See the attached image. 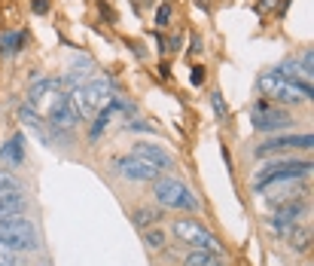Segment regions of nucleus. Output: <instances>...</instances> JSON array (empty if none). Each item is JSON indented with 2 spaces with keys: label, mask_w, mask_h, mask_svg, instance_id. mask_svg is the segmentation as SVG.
Listing matches in <instances>:
<instances>
[{
  "label": "nucleus",
  "mask_w": 314,
  "mask_h": 266,
  "mask_svg": "<svg viewBox=\"0 0 314 266\" xmlns=\"http://www.w3.org/2000/svg\"><path fill=\"white\" fill-rule=\"evenodd\" d=\"M0 242L10 245L13 251H37V248H40L37 226L25 214H7V217H0Z\"/></svg>",
  "instance_id": "1"
},
{
  "label": "nucleus",
  "mask_w": 314,
  "mask_h": 266,
  "mask_svg": "<svg viewBox=\"0 0 314 266\" xmlns=\"http://www.w3.org/2000/svg\"><path fill=\"white\" fill-rule=\"evenodd\" d=\"M259 89H262V95H268V101H284V104H302V101L314 98V89L290 83L281 70H265L259 77Z\"/></svg>",
  "instance_id": "2"
},
{
  "label": "nucleus",
  "mask_w": 314,
  "mask_h": 266,
  "mask_svg": "<svg viewBox=\"0 0 314 266\" xmlns=\"http://www.w3.org/2000/svg\"><path fill=\"white\" fill-rule=\"evenodd\" d=\"M64 98H67V92H64V83L61 80H40V83H34L28 89V107L40 110L49 123L61 113Z\"/></svg>",
  "instance_id": "3"
},
{
  "label": "nucleus",
  "mask_w": 314,
  "mask_h": 266,
  "mask_svg": "<svg viewBox=\"0 0 314 266\" xmlns=\"http://www.w3.org/2000/svg\"><path fill=\"white\" fill-rule=\"evenodd\" d=\"M152 196L159 205L165 208H174V211H195L199 208V199L189 193V187L177 178H155V190Z\"/></svg>",
  "instance_id": "4"
},
{
  "label": "nucleus",
  "mask_w": 314,
  "mask_h": 266,
  "mask_svg": "<svg viewBox=\"0 0 314 266\" xmlns=\"http://www.w3.org/2000/svg\"><path fill=\"white\" fill-rule=\"evenodd\" d=\"M311 171V162L305 159H278V162H268L256 171L253 178V187H256V193H262V190L268 184H278V181H299Z\"/></svg>",
  "instance_id": "5"
},
{
  "label": "nucleus",
  "mask_w": 314,
  "mask_h": 266,
  "mask_svg": "<svg viewBox=\"0 0 314 266\" xmlns=\"http://www.w3.org/2000/svg\"><path fill=\"white\" fill-rule=\"evenodd\" d=\"M174 239L189 245L192 251H208V254H220L223 245L217 242V236L211 230H205V226L199 220H192V217H180L174 220Z\"/></svg>",
  "instance_id": "6"
},
{
  "label": "nucleus",
  "mask_w": 314,
  "mask_h": 266,
  "mask_svg": "<svg viewBox=\"0 0 314 266\" xmlns=\"http://www.w3.org/2000/svg\"><path fill=\"white\" fill-rule=\"evenodd\" d=\"M250 120H253V129H259V132H278V129H287L293 123L290 120V110L278 107V104L268 101V98H262V101L253 104Z\"/></svg>",
  "instance_id": "7"
},
{
  "label": "nucleus",
  "mask_w": 314,
  "mask_h": 266,
  "mask_svg": "<svg viewBox=\"0 0 314 266\" xmlns=\"http://www.w3.org/2000/svg\"><path fill=\"white\" fill-rule=\"evenodd\" d=\"M311 144H314L311 135H274V138H268L265 144L256 147V153L265 156L271 150H311Z\"/></svg>",
  "instance_id": "8"
},
{
  "label": "nucleus",
  "mask_w": 314,
  "mask_h": 266,
  "mask_svg": "<svg viewBox=\"0 0 314 266\" xmlns=\"http://www.w3.org/2000/svg\"><path fill=\"white\" fill-rule=\"evenodd\" d=\"M86 89V98H89V104H92V110H104V107H110L113 101H116V92H113V83H110V77H95L89 86H83Z\"/></svg>",
  "instance_id": "9"
},
{
  "label": "nucleus",
  "mask_w": 314,
  "mask_h": 266,
  "mask_svg": "<svg viewBox=\"0 0 314 266\" xmlns=\"http://www.w3.org/2000/svg\"><path fill=\"white\" fill-rule=\"evenodd\" d=\"M116 171L125 174L128 181H155V178H159V168L146 165V162H143V159H137V156L116 159Z\"/></svg>",
  "instance_id": "10"
},
{
  "label": "nucleus",
  "mask_w": 314,
  "mask_h": 266,
  "mask_svg": "<svg viewBox=\"0 0 314 266\" xmlns=\"http://www.w3.org/2000/svg\"><path fill=\"white\" fill-rule=\"evenodd\" d=\"M131 156H137V159H143L146 165H152V168H171V156L165 153V150L159 147V144H149V141H143V144H134V150H131Z\"/></svg>",
  "instance_id": "11"
},
{
  "label": "nucleus",
  "mask_w": 314,
  "mask_h": 266,
  "mask_svg": "<svg viewBox=\"0 0 314 266\" xmlns=\"http://www.w3.org/2000/svg\"><path fill=\"white\" fill-rule=\"evenodd\" d=\"M305 214V205L296 199V202H287V205H278V214L271 217V223H274V230L278 233H290L293 226L299 223V217Z\"/></svg>",
  "instance_id": "12"
},
{
  "label": "nucleus",
  "mask_w": 314,
  "mask_h": 266,
  "mask_svg": "<svg viewBox=\"0 0 314 266\" xmlns=\"http://www.w3.org/2000/svg\"><path fill=\"white\" fill-rule=\"evenodd\" d=\"M19 120H22V123H25V126H28V129L37 135V138H43V141H52V138H49V132H46V126H43V117H40V113H37L34 107L22 104V107H19Z\"/></svg>",
  "instance_id": "13"
},
{
  "label": "nucleus",
  "mask_w": 314,
  "mask_h": 266,
  "mask_svg": "<svg viewBox=\"0 0 314 266\" xmlns=\"http://www.w3.org/2000/svg\"><path fill=\"white\" fill-rule=\"evenodd\" d=\"M25 43H28V34L25 31H16V34H0V55H16V52H22L25 49Z\"/></svg>",
  "instance_id": "14"
},
{
  "label": "nucleus",
  "mask_w": 314,
  "mask_h": 266,
  "mask_svg": "<svg viewBox=\"0 0 314 266\" xmlns=\"http://www.w3.org/2000/svg\"><path fill=\"white\" fill-rule=\"evenodd\" d=\"M22 208H25V196L19 193V190H4V193H0V217L19 214Z\"/></svg>",
  "instance_id": "15"
},
{
  "label": "nucleus",
  "mask_w": 314,
  "mask_h": 266,
  "mask_svg": "<svg viewBox=\"0 0 314 266\" xmlns=\"http://www.w3.org/2000/svg\"><path fill=\"white\" fill-rule=\"evenodd\" d=\"M22 147H25V138L16 135L10 144H4V150H0V159H4V162H13V165H22V159H25Z\"/></svg>",
  "instance_id": "16"
},
{
  "label": "nucleus",
  "mask_w": 314,
  "mask_h": 266,
  "mask_svg": "<svg viewBox=\"0 0 314 266\" xmlns=\"http://www.w3.org/2000/svg\"><path fill=\"white\" fill-rule=\"evenodd\" d=\"M183 266H217V254H208V251H189Z\"/></svg>",
  "instance_id": "17"
},
{
  "label": "nucleus",
  "mask_w": 314,
  "mask_h": 266,
  "mask_svg": "<svg viewBox=\"0 0 314 266\" xmlns=\"http://www.w3.org/2000/svg\"><path fill=\"white\" fill-rule=\"evenodd\" d=\"M143 245H146V251H162V248H165V233L152 226V230L143 233Z\"/></svg>",
  "instance_id": "18"
},
{
  "label": "nucleus",
  "mask_w": 314,
  "mask_h": 266,
  "mask_svg": "<svg viewBox=\"0 0 314 266\" xmlns=\"http://www.w3.org/2000/svg\"><path fill=\"white\" fill-rule=\"evenodd\" d=\"M131 220H134V226H140V230H143L146 223H155V220H159V211H152V208H137Z\"/></svg>",
  "instance_id": "19"
},
{
  "label": "nucleus",
  "mask_w": 314,
  "mask_h": 266,
  "mask_svg": "<svg viewBox=\"0 0 314 266\" xmlns=\"http://www.w3.org/2000/svg\"><path fill=\"white\" fill-rule=\"evenodd\" d=\"M211 104H214V113H217L220 120H223L226 113H229V107H226V98H223L220 92H211Z\"/></svg>",
  "instance_id": "20"
},
{
  "label": "nucleus",
  "mask_w": 314,
  "mask_h": 266,
  "mask_svg": "<svg viewBox=\"0 0 314 266\" xmlns=\"http://www.w3.org/2000/svg\"><path fill=\"white\" fill-rule=\"evenodd\" d=\"M0 266H16V251L0 242Z\"/></svg>",
  "instance_id": "21"
},
{
  "label": "nucleus",
  "mask_w": 314,
  "mask_h": 266,
  "mask_svg": "<svg viewBox=\"0 0 314 266\" xmlns=\"http://www.w3.org/2000/svg\"><path fill=\"white\" fill-rule=\"evenodd\" d=\"M4 190H19V187H16V178L7 168H0V193H4Z\"/></svg>",
  "instance_id": "22"
},
{
  "label": "nucleus",
  "mask_w": 314,
  "mask_h": 266,
  "mask_svg": "<svg viewBox=\"0 0 314 266\" xmlns=\"http://www.w3.org/2000/svg\"><path fill=\"white\" fill-rule=\"evenodd\" d=\"M168 22H171V7H168V4H162V7H159V13H155V25L165 28Z\"/></svg>",
  "instance_id": "23"
},
{
  "label": "nucleus",
  "mask_w": 314,
  "mask_h": 266,
  "mask_svg": "<svg viewBox=\"0 0 314 266\" xmlns=\"http://www.w3.org/2000/svg\"><path fill=\"white\" fill-rule=\"evenodd\" d=\"M308 239H311V236H308V230H302V233H299V239L293 236V242H290V245H293V251H305V248H308Z\"/></svg>",
  "instance_id": "24"
},
{
  "label": "nucleus",
  "mask_w": 314,
  "mask_h": 266,
  "mask_svg": "<svg viewBox=\"0 0 314 266\" xmlns=\"http://www.w3.org/2000/svg\"><path fill=\"white\" fill-rule=\"evenodd\" d=\"M189 83H192V86H202V83H205V67H202V64H199V67H192Z\"/></svg>",
  "instance_id": "25"
},
{
  "label": "nucleus",
  "mask_w": 314,
  "mask_h": 266,
  "mask_svg": "<svg viewBox=\"0 0 314 266\" xmlns=\"http://www.w3.org/2000/svg\"><path fill=\"white\" fill-rule=\"evenodd\" d=\"M31 10H34L37 16H43V13H49V0H34V4H31Z\"/></svg>",
  "instance_id": "26"
},
{
  "label": "nucleus",
  "mask_w": 314,
  "mask_h": 266,
  "mask_svg": "<svg viewBox=\"0 0 314 266\" xmlns=\"http://www.w3.org/2000/svg\"><path fill=\"white\" fill-rule=\"evenodd\" d=\"M274 4H278V0H259V10L265 13V10H268V7H274Z\"/></svg>",
  "instance_id": "27"
}]
</instances>
